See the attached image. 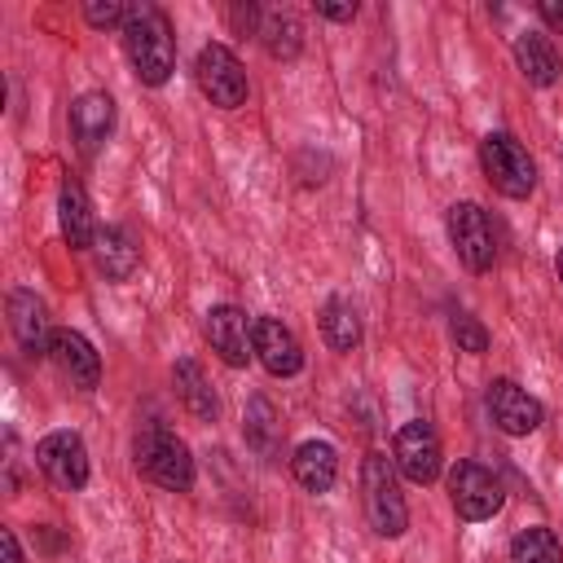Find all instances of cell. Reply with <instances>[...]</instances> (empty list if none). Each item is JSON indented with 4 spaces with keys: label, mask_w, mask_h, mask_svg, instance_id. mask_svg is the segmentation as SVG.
<instances>
[{
    "label": "cell",
    "mask_w": 563,
    "mask_h": 563,
    "mask_svg": "<svg viewBox=\"0 0 563 563\" xmlns=\"http://www.w3.org/2000/svg\"><path fill=\"white\" fill-rule=\"evenodd\" d=\"M321 334L334 352H352L361 343V321H356V308L347 299H325L321 303Z\"/></svg>",
    "instance_id": "22"
},
{
    "label": "cell",
    "mask_w": 563,
    "mask_h": 563,
    "mask_svg": "<svg viewBox=\"0 0 563 563\" xmlns=\"http://www.w3.org/2000/svg\"><path fill=\"white\" fill-rule=\"evenodd\" d=\"M290 471H295L299 488H308V493H330L334 479H339V453H334V444H325V440H303V444L295 449V457H290Z\"/></svg>",
    "instance_id": "16"
},
{
    "label": "cell",
    "mask_w": 563,
    "mask_h": 563,
    "mask_svg": "<svg viewBox=\"0 0 563 563\" xmlns=\"http://www.w3.org/2000/svg\"><path fill=\"white\" fill-rule=\"evenodd\" d=\"M251 343H255V356H260V365H264L268 374L290 378V374L303 369L299 339H295L282 321H273V317H255V325H251Z\"/></svg>",
    "instance_id": "12"
},
{
    "label": "cell",
    "mask_w": 563,
    "mask_h": 563,
    "mask_svg": "<svg viewBox=\"0 0 563 563\" xmlns=\"http://www.w3.org/2000/svg\"><path fill=\"white\" fill-rule=\"evenodd\" d=\"M554 264H559V282H563V251H559V260H554Z\"/></svg>",
    "instance_id": "30"
},
{
    "label": "cell",
    "mask_w": 563,
    "mask_h": 563,
    "mask_svg": "<svg viewBox=\"0 0 563 563\" xmlns=\"http://www.w3.org/2000/svg\"><path fill=\"white\" fill-rule=\"evenodd\" d=\"M48 356L57 361V369L75 383V387H97V378H101V356L92 352V343L79 334V330H53V347H48Z\"/></svg>",
    "instance_id": "15"
},
{
    "label": "cell",
    "mask_w": 563,
    "mask_h": 563,
    "mask_svg": "<svg viewBox=\"0 0 563 563\" xmlns=\"http://www.w3.org/2000/svg\"><path fill=\"white\" fill-rule=\"evenodd\" d=\"M479 163H484L488 185L506 198H528L537 189V163L510 132H488L479 141Z\"/></svg>",
    "instance_id": "4"
},
{
    "label": "cell",
    "mask_w": 563,
    "mask_h": 563,
    "mask_svg": "<svg viewBox=\"0 0 563 563\" xmlns=\"http://www.w3.org/2000/svg\"><path fill=\"white\" fill-rule=\"evenodd\" d=\"M84 18H88V26H119L123 31L128 9L114 4V0H92V4H84Z\"/></svg>",
    "instance_id": "26"
},
{
    "label": "cell",
    "mask_w": 563,
    "mask_h": 563,
    "mask_svg": "<svg viewBox=\"0 0 563 563\" xmlns=\"http://www.w3.org/2000/svg\"><path fill=\"white\" fill-rule=\"evenodd\" d=\"M453 339H457V347H462V352H471V356L488 352V330H484L475 317H466V312H457V317H453Z\"/></svg>",
    "instance_id": "25"
},
{
    "label": "cell",
    "mask_w": 563,
    "mask_h": 563,
    "mask_svg": "<svg viewBox=\"0 0 563 563\" xmlns=\"http://www.w3.org/2000/svg\"><path fill=\"white\" fill-rule=\"evenodd\" d=\"M515 62H519L523 79L537 84V88H550V84L559 79V70H563V62H559L550 35H541V31H523V35H515Z\"/></svg>",
    "instance_id": "18"
},
{
    "label": "cell",
    "mask_w": 563,
    "mask_h": 563,
    "mask_svg": "<svg viewBox=\"0 0 563 563\" xmlns=\"http://www.w3.org/2000/svg\"><path fill=\"white\" fill-rule=\"evenodd\" d=\"M488 413H493V422L506 431V435H528V431H537L541 427V405L519 387V383H510V378H497V383H488Z\"/></svg>",
    "instance_id": "13"
},
{
    "label": "cell",
    "mask_w": 563,
    "mask_h": 563,
    "mask_svg": "<svg viewBox=\"0 0 563 563\" xmlns=\"http://www.w3.org/2000/svg\"><path fill=\"white\" fill-rule=\"evenodd\" d=\"M361 497H365L369 528L378 537H400L409 528V506L400 497L396 462L387 453H365V462H361Z\"/></svg>",
    "instance_id": "2"
},
{
    "label": "cell",
    "mask_w": 563,
    "mask_h": 563,
    "mask_svg": "<svg viewBox=\"0 0 563 563\" xmlns=\"http://www.w3.org/2000/svg\"><path fill=\"white\" fill-rule=\"evenodd\" d=\"M123 53H128L141 84H150V88L167 84V75L176 70V44H172V26H167L163 9H154V4H132L128 9Z\"/></svg>",
    "instance_id": "1"
},
{
    "label": "cell",
    "mask_w": 563,
    "mask_h": 563,
    "mask_svg": "<svg viewBox=\"0 0 563 563\" xmlns=\"http://www.w3.org/2000/svg\"><path fill=\"white\" fill-rule=\"evenodd\" d=\"M194 79L211 97V106H220V110H233V106L246 101V70H242V62L224 44H202L198 48Z\"/></svg>",
    "instance_id": "6"
},
{
    "label": "cell",
    "mask_w": 563,
    "mask_h": 563,
    "mask_svg": "<svg viewBox=\"0 0 563 563\" xmlns=\"http://www.w3.org/2000/svg\"><path fill=\"white\" fill-rule=\"evenodd\" d=\"M449 501H453V510H457L462 519L479 523V519H493V515L501 510V484H497V475H493L488 466H479V462H457V466L449 471Z\"/></svg>",
    "instance_id": "7"
},
{
    "label": "cell",
    "mask_w": 563,
    "mask_h": 563,
    "mask_svg": "<svg viewBox=\"0 0 563 563\" xmlns=\"http://www.w3.org/2000/svg\"><path fill=\"white\" fill-rule=\"evenodd\" d=\"M57 220H62V238L70 251H92L97 242V224H92V207H88V194L66 180L62 194H57Z\"/></svg>",
    "instance_id": "17"
},
{
    "label": "cell",
    "mask_w": 563,
    "mask_h": 563,
    "mask_svg": "<svg viewBox=\"0 0 563 563\" xmlns=\"http://www.w3.org/2000/svg\"><path fill=\"white\" fill-rule=\"evenodd\" d=\"M251 325H255V321H246L242 308H233V303H216V308L207 312V339H211V352H216L224 365L242 369V365L251 361V352H255V343H251Z\"/></svg>",
    "instance_id": "10"
},
{
    "label": "cell",
    "mask_w": 563,
    "mask_h": 563,
    "mask_svg": "<svg viewBox=\"0 0 563 563\" xmlns=\"http://www.w3.org/2000/svg\"><path fill=\"white\" fill-rule=\"evenodd\" d=\"M449 242L471 273H488L497 264V238H493V224H488L479 202H453L449 207Z\"/></svg>",
    "instance_id": "5"
},
{
    "label": "cell",
    "mask_w": 563,
    "mask_h": 563,
    "mask_svg": "<svg viewBox=\"0 0 563 563\" xmlns=\"http://www.w3.org/2000/svg\"><path fill=\"white\" fill-rule=\"evenodd\" d=\"M510 563H563V545L550 528H523L510 541Z\"/></svg>",
    "instance_id": "24"
},
{
    "label": "cell",
    "mask_w": 563,
    "mask_h": 563,
    "mask_svg": "<svg viewBox=\"0 0 563 563\" xmlns=\"http://www.w3.org/2000/svg\"><path fill=\"white\" fill-rule=\"evenodd\" d=\"M92 255H97V268H101L110 282H123V277H132V273H136V264H141V251H136V242H132V238H128V229H119V224H106V229H97Z\"/></svg>",
    "instance_id": "19"
},
{
    "label": "cell",
    "mask_w": 563,
    "mask_h": 563,
    "mask_svg": "<svg viewBox=\"0 0 563 563\" xmlns=\"http://www.w3.org/2000/svg\"><path fill=\"white\" fill-rule=\"evenodd\" d=\"M9 325H13V339L26 356H48L53 325H48V308L35 290H13L9 295Z\"/></svg>",
    "instance_id": "11"
},
{
    "label": "cell",
    "mask_w": 563,
    "mask_h": 563,
    "mask_svg": "<svg viewBox=\"0 0 563 563\" xmlns=\"http://www.w3.org/2000/svg\"><path fill=\"white\" fill-rule=\"evenodd\" d=\"M136 471L145 479H154L158 488H172V493H185L194 484V457H189L185 440H176L158 422L141 427V435H136Z\"/></svg>",
    "instance_id": "3"
},
{
    "label": "cell",
    "mask_w": 563,
    "mask_h": 563,
    "mask_svg": "<svg viewBox=\"0 0 563 563\" xmlns=\"http://www.w3.org/2000/svg\"><path fill=\"white\" fill-rule=\"evenodd\" d=\"M317 13H321V18H334V22H352V18H356V4H330V0H317Z\"/></svg>",
    "instance_id": "27"
},
{
    "label": "cell",
    "mask_w": 563,
    "mask_h": 563,
    "mask_svg": "<svg viewBox=\"0 0 563 563\" xmlns=\"http://www.w3.org/2000/svg\"><path fill=\"white\" fill-rule=\"evenodd\" d=\"M242 431H246V444H251L255 453H264V457H273L277 444H282V422H277V413H273V405H268L264 396H255V400L246 405Z\"/></svg>",
    "instance_id": "23"
},
{
    "label": "cell",
    "mask_w": 563,
    "mask_h": 563,
    "mask_svg": "<svg viewBox=\"0 0 563 563\" xmlns=\"http://www.w3.org/2000/svg\"><path fill=\"white\" fill-rule=\"evenodd\" d=\"M260 40H264V48L273 53V57H295L299 48H303V26L295 22V13H286V9H268L264 18H260Z\"/></svg>",
    "instance_id": "21"
},
{
    "label": "cell",
    "mask_w": 563,
    "mask_h": 563,
    "mask_svg": "<svg viewBox=\"0 0 563 563\" xmlns=\"http://www.w3.org/2000/svg\"><path fill=\"white\" fill-rule=\"evenodd\" d=\"M35 462L57 488H84L88 484V449L75 431H48L35 444Z\"/></svg>",
    "instance_id": "8"
},
{
    "label": "cell",
    "mask_w": 563,
    "mask_h": 563,
    "mask_svg": "<svg viewBox=\"0 0 563 563\" xmlns=\"http://www.w3.org/2000/svg\"><path fill=\"white\" fill-rule=\"evenodd\" d=\"M537 13L545 18V26H554V31L563 35V0H541V4H537Z\"/></svg>",
    "instance_id": "28"
},
{
    "label": "cell",
    "mask_w": 563,
    "mask_h": 563,
    "mask_svg": "<svg viewBox=\"0 0 563 563\" xmlns=\"http://www.w3.org/2000/svg\"><path fill=\"white\" fill-rule=\"evenodd\" d=\"M176 391H180V400H185V409L194 413V418H202V422H216V413H220V400H216V391H211V383H207V374L198 369V361H176Z\"/></svg>",
    "instance_id": "20"
},
{
    "label": "cell",
    "mask_w": 563,
    "mask_h": 563,
    "mask_svg": "<svg viewBox=\"0 0 563 563\" xmlns=\"http://www.w3.org/2000/svg\"><path fill=\"white\" fill-rule=\"evenodd\" d=\"M110 128H114V101H110V92H84L70 106V136H75L79 154L92 158L110 141Z\"/></svg>",
    "instance_id": "14"
},
{
    "label": "cell",
    "mask_w": 563,
    "mask_h": 563,
    "mask_svg": "<svg viewBox=\"0 0 563 563\" xmlns=\"http://www.w3.org/2000/svg\"><path fill=\"white\" fill-rule=\"evenodd\" d=\"M0 550H4V563H22V550H18L13 528H4V532H0Z\"/></svg>",
    "instance_id": "29"
},
{
    "label": "cell",
    "mask_w": 563,
    "mask_h": 563,
    "mask_svg": "<svg viewBox=\"0 0 563 563\" xmlns=\"http://www.w3.org/2000/svg\"><path fill=\"white\" fill-rule=\"evenodd\" d=\"M391 462L400 466L405 479L431 484V479L440 475V435H435V427L422 422V418L405 422V427L396 431V457H391Z\"/></svg>",
    "instance_id": "9"
}]
</instances>
